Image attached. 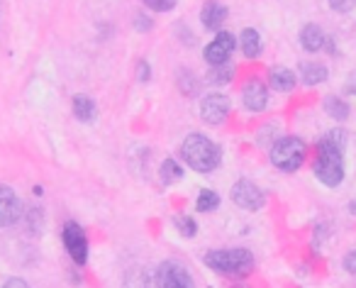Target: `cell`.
I'll use <instances>...</instances> for the list:
<instances>
[{
	"label": "cell",
	"mask_w": 356,
	"mask_h": 288,
	"mask_svg": "<svg viewBox=\"0 0 356 288\" xmlns=\"http://www.w3.org/2000/svg\"><path fill=\"white\" fill-rule=\"evenodd\" d=\"M300 42L307 51H320L325 47V32L317 25H305L300 32Z\"/></svg>",
	"instance_id": "17"
},
{
	"label": "cell",
	"mask_w": 356,
	"mask_h": 288,
	"mask_svg": "<svg viewBox=\"0 0 356 288\" xmlns=\"http://www.w3.org/2000/svg\"><path fill=\"white\" fill-rule=\"evenodd\" d=\"M268 81H271V88H276V90H293V86H296V74H293L291 69H286V66H273V69L268 71Z\"/></svg>",
	"instance_id": "15"
},
{
	"label": "cell",
	"mask_w": 356,
	"mask_h": 288,
	"mask_svg": "<svg viewBox=\"0 0 356 288\" xmlns=\"http://www.w3.org/2000/svg\"><path fill=\"white\" fill-rule=\"evenodd\" d=\"M325 110H327V115H330L332 120H337V122H341V120L349 118V105H346L341 98H327L325 100Z\"/></svg>",
	"instance_id": "20"
},
{
	"label": "cell",
	"mask_w": 356,
	"mask_h": 288,
	"mask_svg": "<svg viewBox=\"0 0 356 288\" xmlns=\"http://www.w3.org/2000/svg\"><path fill=\"white\" fill-rule=\"evenodd\" d=\"M234 47H237V40H234L229 32H220V35L215 37L208 47H205L203 56L210 66H222V64H227V59L234 51Z\"/></svg>",
	"instance_id": "10"
},
{
	"label": "cell",
	"mask_w": 356,
	"mask_h": 288,
	"mask_svg": "<svg viewBox=\"0 0 356 288\" xmlns=\"http://www.w3.org/2000/svg\"><path fill=\"white\" fill-rule=\"evenodd\" d=\"M122 288H159L156 271H149V269H144V266L129 269V271L124 273Z\"/></svg>",
	"instance_id": "13"
},
{
	"label": "cell",
	"mask_w": 356,
	"mask_h": 288,
	"mask_svg": "<svg viewBox=\"0 0 356 288\" xmlns=\"http://www.w3.org/2000/svg\"><path fill=\"white\" fill-rule=\"evenodd\" d=\"M159 174H161V181L163 184H176V181H181L184 179V169H181V164H178L176 159H166L161 164V171H159Z\"/></svg>",
	"instance_id": "19"
},
{
	"label": "cell",
	"mask_w": 356,
	"mask_h": 288,
	"mask_svg": "<svg viewBox=\"0 0 356 288\" xmlns=\"http://www.w3.org/2000/svg\"><path fill=\"white\" fill-rule=\"evenodd\" d=\"M327 3H330V8L337 13H349L356 8V0H327Z\"/></svg>",
	"instance_id": "25"
},
{
	"label": "cell",
	"mask_w": 356,
	"mask_h": 288,
	"mask_svg": "<svg viewBox=\"0 0 356 288\" xmlns=\"http://www.w3.org/2000/svg\"><path fill=\"white\" fill-rule=\"evenodd\" d=\"M173 225H176V230L184 237H195V232H198V225H195L193 218H188V215H178V218H173Z\"/></svg>",
	"instance_id": "23"
},
{
	"label": "cell",
	"mask_w": 356,
	"mask_h": 288,
	"mask_svg": "<svg viewBox=\"0 0 356 288\" xmlns=\"http://www.w3.org/2000/svg\"><path fill=\"white\" fill-rule=\"evenodd\" d=\"M225 20H227V8L222 3H218V0H208L203 10H200V22L213 32H218Z\"/></svg>",
	"instance_id": "12"
},
{
	"label": "cell",
	"mask_w": 356,
	"mask_h": 288,
	"mask_svg": "<svg viewBox=\"0 0 356 288\" xmlns=\"http://www.w3.org/2000/svg\"><path fill=\"white\" fill-rule=\"evenodd\" d=\"M232 74H234L232 64L213 66V71H210V74H208V83H213V86H222V83H227V81H232Z\"/></svg>",
	"instance_id": "22"
},
{
	"label": "cell",
	"mask_w": 356,
	"mask_h": 288,
	"mask_svg": "<svg viewBox=\"0 0 356 288\" xmlns=\"http://www.w3.org/2000/svg\"><path fill=\"white\" fill-rule=\"evenodd\" d=\"M344 144H346L344 129H330L317 142V159L312 171H315L317 181H322L330 189H337L344 181V159H341Z\"/></svg>",
	"instance_id": "1"
},
{
	"label": "cell",
	"mask_w": 356,
	"mask_h": 288,
	"mask_svg": "<svg viewBox=\"0 0 356 288\" xmlns=\"http://www.w3.org/2000/svg\"><path fill=\"white\" fill-rule=\"evenodd\" d=\"M152 25H154V22L152 20H147V17H144V15H139L137 17V30H152Z\"/></svg>",
	"instance_id": "29"
},
{
	"label": "cell",
	"mask_w": 356,
	"mask_h": 288,
	"mask_svg": "<svg viewBox=\"0 0 356 288\" xmlns=\"http://www.w3.org/2000/svg\"><path fill=\"white\" fill-rule=\"evenodd\" d=\"M344 269H346L349 273H356V249H354V252H349V254L344 257Z\"/></svg>",
	"instance_id": "28"
},
{
	"label": "cell",
	"mask_w": 356,
	"mask_h": 288,
	"mask_svg": "<svg viewBox=\"0 0 356 288\" xmlns=\"http://www.w3.org/2000/svg\"><path fill=\"white\" fill-rule=\"evenodd\" d=\"M239 47H242L247 59H257V56L261 54V37H259V32L247 27V30L239 35Z\"/></svg>",
	"instance_id": "16"
},
{
	"label": "cell",
	"mask_w": 356,
	"mask_h": 288,
	"mask_svg": "<svg viewBox=\"0 0 356 288\" xmlns=\"http://www.w3.org/2000/svg\"><path fill=\"white\" fill-rule=\"evenodd\" d=\"M229 98L222 93H210L200 100V118L208 125H222L229 118Z\"/></svg>",
	"instance_id": "9"
},
{
	"label": "cell",
	"mask_w": 356,
	"mask_h": 288,
	"mask_svg": "<svg viewBox=\"0 0 356 288\" xmlns=\"http://www.w3.org/2000/svg\"><path fill=\"white\" fill-rule=\"evenodd\" d=\"M232 200H234V205H239L242 210L257 213V210H261L264 203H266V195H264V191L259 189L257 184L242 179L232 186Z\"/></svg>",
	"instance_id": "7"
},
{
	"label": "cell",
	"mask_w": 356,
	"mask_h": 288,
	"mask_svg": "<svg viewBox=\"0 0 356 288\" xmlns=\"http://www.w3.org/2000/svg\"><path fill=\"white\" fill-rule=\"evenodd\" d=\"M351 213L356 215V200H354V203H351Z\"/></svg>",
	"instance_id": "31"
},
{
	"label": "cell",
	"mask_w": 356,
	"mask_h": 288,
	"mask_svg": "<svg viewBox=\"0 0 356 288\" xmlns=\"http://www.w3.org/2000/svg\"><path fill=\"white\" fill-rule=\"evenodd\" d=\"M156 283H159V288H195L193 276L188 273V269L178 262L159 264Z\"/></svg>",
	"instance_id": "5"
},
{
	"label": "cell",
	"mask_w": 356,
	"mask_h": 288,
	"mask_svg": "<svg viewBox=\"0 0 356 288\" xmlns=\"http://www.w3.org/2000/svg\"><path fill=\"white\" fill-rule=\"evenodd\" d=\"M346 90L356 95V74H351V76H349V81H346Z\"/></svg>",
	"instance_id": "30"
},
{
	"label": "cell",
	"mask_w": 356,
	"mask_h": 288,
	"mask_svg": "<svg viewBox=\"0 0 356 288\" xmlns=\"http://www.w3.org/2000/svg\"><path fill=\"white\" fill-rule=\"evenodd\" d=\"M181 159L198 174H210V171H215L220 166L222 152L205 134H188L184 139V144H181Z\"/></svg>",
	"instance_id": "2"
},
{
	"label": "cell",
	"mask_w": 356,
	"mask_h": 288,
	"mask_svg": "<svg viewBox=\"0 0 356 288\" xmlns=\"http://www.w3.org/2000/svg\"><path fill=\"white\" fill-rule=\"evenodd\" d=\"M218 205H220V195L215 193V191H210V189L200 191L198 200H195V208H198L200 213H210V210H215Z\"/></svg>",
	"instance_id": "21"
},
{
	"label": "cell",
	"mask_w": 356,
	"mask_h": 288,
	"mask_svg": "<svg viewBox=\"0 0 356 288\" xmlns=\"http://www.w3.org/2000/svg\"><path fill=\"white\" fill-rule=\"evenodd\" d=\"M176 3H178V0H144V6H147L149 10H154V13L173 10V8H176Z\"/></svg>",
	"instance_id": "24"
},
{
	"label": "cell",
	"mask_w": 356,
	"mask_h": 288,
	"mask_svg": "<svg viewBox=\"0 0 356 288\" xmlns=\"http://www.w3.org/2000/svg\"><path fill=\"white\" fill-rule=\"evenodd\" d=\"M3 288H30V283H27L25 278L15 276V278H8V281L3 283Z\"/></svg>",
	"instance_id": "27"
},
{
	"label": "cell",
	"mask_w": 356,
	"mask_h": 288,
	"mask_svg": "<svg viewBox=\"0 0 356 288\" xmlns=\"http://www.w3.org/2000/svg\"><path fill=\"white\" fill-rule=\"evenodd\" d=\"M242 98H244V105H247L252 113H261V110L266 108V103H268V90L259 79H252V81H247V83H244V95H242Z\"/></svg>",
	"instance_id": "11"
},
{
	"label": "cell",
	"mask_w": 356,
	"mask_h": 288,
	"mask_svg": "<svg viewBox=\"0 0 356 288\" xmlns=\"http://www.w3.org/2000/svg\"><path fill=\"white\" fill-rule=\"evenodd\" d=\"M74 115L81 122H93L95 115H98V108H95V103L90 98L79 95V98H74Z\"/></svg>",
	"instance_id": "18"
},
{
	"label": "cell",
	"mask_w": 356,
	"mask_h": 288,
	"mask_svg": "<svg viewBox=\"0 0 356 288\" xmlns=\"http://www.w3.org/2000/svg\"><path fill=\"white\" fill-rule=\"evenodd\" d=\"M205 264L225 276H247L254 269V257L247 249H213L205 254Z\"/></svg>",
	"instance_id": "3"
},
{
	"label": "cell",
	"mask_w": 356,
	"mask_h": 288,
	"mask_svg": "<svg viewBox=\"0 0 356 288\" xmlns=\"http://www.w3.org/2000/svg\"><path fill=\"white\" fill-rule=\"evenodd\" d=\"M25 215L22 200L10 186L0 184V227H10Z\"/></svg>",
	"instance_id": "8"
},
{
	"label": "cell",
	"mask_w": 356,
	"mask_h": 288,
	"mask_svg": "<svg viewBox=\"0 0 356 288\" xmlns=\"http://www.w3.org/2000/svg\"><path fill=\"white\" fill-rule=\"evenodd\" d=\"M137 79L142 81V83H147V81L152 79V69H149L147 61H139L137 64Z\"/></svg>",
	"instance_id": "26"
},
{
	"label": "cell",
	"mask_w": 356,
	"mask_h": 288,
	"mask_svg": "<svg viewBox=\"0 0 356 288\" xmlns=\"http://www.w3.org/2000/svg\"><path fill=\"white\" fill-rule=\"evenodd\" d=\"M305 142L298 137H283L271 147V164L281 171H298L305 161Z\"/></svg>",
	"instance_id": "4"
},
{
	"label": "cell",
	"mask_w": 356,
	"mask_h": 288,
	"mask_svg": "<svg viewBox=\"0 0 356 288\" xmlns=\"http://www.w3.org/2000/svg\"><path fill=\"white\" fill-rule=\"evenodd\" d=\"M298 74H300L302 83L317 86V83H325L330 71H327L325 64H317V61H302V64L298 66Z\"/></svg>",
	"instance_id": "14"
},
{
	"label": "cell",
	"mask_w": 356,
	"mask_h": 288,
	"mask_svg": "<svg viewBox=\"0 0 356 288\" xmlns=\"http://www.w3.org/2000/svg\"><path fill=\"white\" fill-rule=\"evenodd\" d=\"M64 247L66 252H69V257L74 259L79 266H83L86 262H88V237H86L83 227H81L79 223H66L64 225Z\"/></svg>",
	"instance_id": "6"
}]
</instances>
